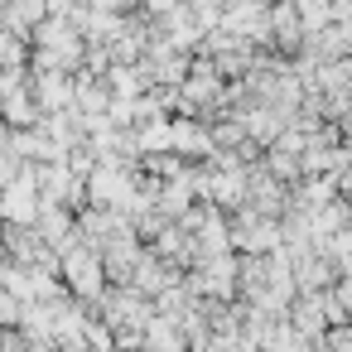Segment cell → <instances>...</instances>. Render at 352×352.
Segmentation results:
<instances>
[{
	"instance_id": "6da1fadb",
	"label": "cell",
	"mask_w": 352,
	"mask_h": 352,
	"mask_svg": "<svg viewBox=\"0 0 352 352\" xmlns=\"http://www.w3.org/2000/svg\"><path fill=\"white\" fill-rule=\"evenodd\" d=\"M0 217H10L15 227L34 217V174H20L6 193H0Z\"/></svg>"
}]
</instances>
